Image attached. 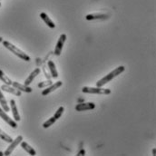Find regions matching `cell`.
I'll use <instances>...</instances> for the list:
<instances>
[{
  "mask_svg": "<svg viewBox=\"0 0 156 156\" xmlns=\"http://www.w3.org/2000/svg\"><path fill=\"white\" fill-rule=\"evenodd\" d=\"M124 70H125V67H124L123 66H118V67H116L115 70H113L112 72H110L108 75H106L105 77H103L102 79H100L99 81H97V82H96V86H98V87H103L105 84H106L107 83L111 82L114 78L117 77L119 75H121L122 72H124Z\"/></svg>",
  "mask_w": 156,
  "mask_h": 156,
  "instance_id": "1",
  "label": "cell"
},
{
  "mask_svg": "<svg viewBox=\"0 0 156 156\" xmlns=\"http://www.w3.org/2000/svg\"><path fill=\"white\" fill-rule=\"evenodd\" d=\"M3 45H4L6 49H8L11 53H13L15 55H16L17 57L21 58L22 60H25V61H27V62H29V61L31 60L29 55H27L25 52H23V51L20 50L19 48H17L15 44H11L10 42H8V41H3Z\"/></svg>",
  "mask_w": 156,
  "mask_h": 156,
  "instance_id": "2",
  "label": "cell"
},
{
  "mask_svg": "<svg viewBox=\"0 0 156 156\" xmlns=\"http://www.w3.org/2000/svg\"><path fill=\"white\" fill-rule=\"evenodd\" d=\"M82 92L84 94H110L111 90L103 88V87H89V86H83L82 88Z\"/></svg>",
  "mask_w": 156,
  "mask_h": 156,
  "instance_id": "3",
  "label": "cell"
},
{
  "mask_svg": "<svg viewBox=\"0 0 156 156\" xmlns=\"http://www.w3.org/2000/svg\"><path fill=\"white\" fill-rule=\"evenodd\" d=\"M23 141V136L22 135H18L15 140H13L11 143H10V145L7 147V149L5 151V153H4V155H10L12 153H13V151L16 149V147L18 145V144H20V143Z\"/></svg>",
  "mask_w": 156,
  "mask_h": 156,
  "instance_id": "4",
  "label": "cell"
},
{
  "mask_svg": "<svg viewBox=\"0 0 156 156\" xmlns=\"http://www.w3.org/2000/svg\"><path fill=\"white\" fill-rule=\"evenodd\" d=\"M66 41V34H62L60 36V37L58 39L57 43H56V45H55V52L54 54L57 56L61 55V53H62V50H63V46L65 44Z\"/></svg>",
  "mask_w": 156,
  "mask_h": 156,
  "instance_id": "5",
  "label": "cell"
},
{
  "mask_svg": "<svg viewBox=\"0 0 156 156\" xmlns=\"http://www.w3.org/2000/svg\"><path fill=\"white\" fill-rule=\"evenodd\" d=\"M0 117H1L8 125H10L12 128H17V123H16V122L8 116V115L5 114V112L1 107H0Z\"/></svg>",
  "mask_w": 156,
  "mask_h": 156,
  "instance_id": "6",
  "label": "cell"
},
{
  "mask_svg": "<svg viewBox=\"0 0 156 156\" xmlns=\"http://www.w3.org/2000/svg\"><path fill=\"white\" fill-rule=\"evenodd\" d=\"M95 108V105L92 102L90 103H83V104H78L76 105V111L82 112V111H87V110H93Z\"/></svg>",
  "mask_w": 156,
  "mask_h": 156,
  "instance_id": "7",
  "label": "cell"
},
{
  "mask_svg": "<svg viewBox=\"0 0 156 156\" xmlns=\"http://www.w3.org/2000/svg\"><path fill=\"white\" fill-rule=\"evenodd\" d=\"M63 85V82L58 81L55 83H52L51 85H49L48 87H46V89H44L42 92V95H47L49 94H51L52 92L55 91L56 89H58L59 87H61Z\"/></svg>",
  "mask_w": 156,
  "mask_h": 156,
  "instance_id": "8",
  "label": "cell"
},
{
  "mask_svg": "<svg viewBox=\"0 0 156 156\" xmlns=\"http://www.w3.org/2000/svg\"><path fill=\"white\" fill-rule=\"evenodd\" d=\"M85 18L87 20H95V19H100V20H105L109 18V15L107 14H101V13H94V14H88Z\"/></svg>",
  "mask_w": 156,
  "mask_h": 156,
  "instance_id": "9",
  "label": "cell"
},
{
  "mask_svg": "<svg viewBox=\"0 0 156 156\" xmlns=\"http://www.w3.org/2000/svg\"><path fill=\"white\" fill-rule=\"evenodd\" d=\"M3 91L5 92H7V93H10L16 96H21V91L17 90L16 88L11 86V85H7V84H3L1 87H0Z\"/></svg>",
  "mask_w": 156,
  "mask_h": 156,
  "instance_id": "10",
  "label": "cell"
},
{
  "mask_svg": "<svg viewBox=\"0 0 156 156\" xmlns=\"http://www.w3.org/2000/svg\"><path fill=\"white\" fill-rule=\"evenodd\" d=\"M12 85L13 87L16 88L17 90L21 91V92H25V93H32L33 89L28 85H25V84H22V83H19L17 82H12Z\"/></svg>",
  "mask_w": 156,
  "mask_h": 156,
  "instance_id": "11",
  "label": "cell"
},
{
  "mask_svg": "<svg viewBox=\"0 0 156 156\" xmlns=\"http://www.w3.org/2000/svg\"><path fill=\"white\" fill-rule=\"evenodd\" d=\"M10 107H11V111H12V114H13V117L15 119L16 122H19L21 120L20 115L18 114V111H17V107H16V101L14 99H11L10 100Z\"/></svg>",
  "mask_w": 156,
  "mask_h": 156,
  "instance_id": "12",
  "label": "cell"
},
{
  "mask_svg": "<svg viewBox=\"0 0 156 156\" xmlns=\"http://www.w3.org/2000/svg\"><path fill=\"white\" fill-rule=\"evenodd\" d=\"M40 72H41V70H40L39 68H36V69H35V70L30 74V75H29V76L26 79V81H25V83H24V84H25V85H27V86H28V85H30V84L32 83V82L34 81V79L37 77L39 74H40Z\"/></svg>",
  "mask_w": 156,
  "mask_h": 156,
  "instance_id": "13",
  "label": "cell"
},
{
  "mask_svg": "<svg viewBox=\"0 0 156 156\" xmlns=\"http://www.w3.org/2000/svg\"><path fill=\"white\" fill-rule=\"evenodd\" d=\"M20 144H21V147L28 154H30V155L32 156H35L37 154V152H36V150L32 147V146H30L27 143H26V142H24V141H22L21 143H20Z\"/></svg>",
  "mask_w": 156,
  "mask_h": 156,
  "instance_id": "14",
  "label": "cell"
},
{
  "mask_svg": "<svg viewBox=\"0 0 156 156\" xmlns=\"http://www.w3.org/2000/svg\"><path fill=\"white\" fill-rule=\"evenodd\" d=\"M47 66H48V68H49V70H50L51 77L52 78L58 77V72H57V70H56V67H55V63H54L52 60H49V61H48V63H47Z\"/></svg>",
  "mask_w": 156,
  "mask_h": 156,
  "instance_id": "15",
  "label": "cell"
},
{
  "mask_svg": "<svg viewBox=\"0 0 156 156\" xmlns=\"http://www.w3.org/2000/svg\"><path fill=\"white\" fill-rule=\"evenodd\" d=\"M40 17L42 18V20H43L50 28H55V24L50 19V17L46 15V13H44V12L41 13V14H40Z\"/></svg>",
  "mask_w": 156,
  "mask_h": 156,
  "instance_id": "16",
  "label": "cell"
},
{
  "mask_svg": "<svg viewBox=\"0 0 156 156\" xmlns=\"http://www.w3.org/2000/svg\"><path fill=\"white\" fill-rule=\"evenodd\" d=\"M0 105L2 106V109L5 111V112H9L10 111V108L7 105V102H6V99L5 98L2 91H1V88H0Z\"/></svg>",
  "mask_w": 156,
  "mask_h": 156,
  "instance_id": "17",
  "label": "cell"
},
{
  "mask_svg": "<svg viewBox=\"0 0 156 156\" xmlns=\"http://www.w3.org/2000/svg\"><path fill=\"white\" fill-rule=\"evenodd\" d=\"M0 80H1L5 84L12 85V81H11V79L8 77L2 70H0Z\"/></svg>",
  "mask_w": 156,
  "mask_h": 156,
  "instance_id": "18",
  "label": "cell"
},
{
  "mask_svg": "<svg viewBox=\"0 0 156 156\" xmlns=\"http://www.w3.org/2000/svg\"><path fill=\"white\" fill-rule=\"evenodd\" d=\"M56 122V119L55 118V116H52L50 117L48 120H46L44 123H43V127L44 128V129H46V128H49L50 126H52V125H54V123Z\"/></svg>",
  "mask_w": 156,
  "mask_h": 156,
  "instance_id": "19",
  "label": "cell"
},
{
  "mask_svg": "<svg viewBox=\"0 0 156 156\" xmlns=\"http://www.w3.org/2000/svg\"><path fill=\"white\" fill-rule=\"evenodd\" d=\"M0 138H1L3 141H5V142H6V143H9V144L13 141L12 137H11L10 135L6 134V133H5L3 130H1V129H0Z\"/></svg>",
  "mask_w": 156,
  "mask_h": 156,
  "instance_id": "20",
  "label": "cell"
},
{
  "mask_svg": "<svg viewBox=\"0 0 156 156\" xmlns=\"http://www.w3.org/2000/svg\"><path fill=\"white\" fill-rule=\"evenodd\" d=\"M52 83H53V82L51 80H47V81H44V82L39 83L38 84H37V86H38L39 88H46L49 85H51Z\"/></svg>",
  "mask_w": 156,
  "mask_h": 156,
  "instance_id": "21",
  "label": "cell"
},
{
  "mask_svg": "<svg viewBox=\"0 0 156 156\" xmlns=\"http://www.w3.org/2000/svg\"><path fill=\"white\" fill-rule=\"evenodd\" d=\"M64 111H65V108L63 107V106H60L58 109H57V111L55 112V118L56 119V120H58L59 118H61L62 116V115L64 114Z\"/></svg>",
  "mask_w": 156,
  "mask_h": 156,
  "instance_id": "22",
  "label": "cell"
},
{
  "mask_svg": "<svg viewBox=\"0 0 156 156\" xmlns=\"http://www.w3.org/2000/svg\"><path fill=\"white\" fill-rule=\"evenodd\" d=\"M84 154H85V151L84 150H81L79 153H78V156H80V155H84Z\"/></svg>",
  "mask_w": 156,
  "mask_h": 156,
  "instance_id": "23",
  "label": "cell"
},
{
  "mask_svg": "<svg viewBox=\"0 0 156 156\" xmlns=\"http://www.w3.org/2000/svg\"><path fill=\"white\" fill-rule=\"evenodd\" d=\"M153 155H156V149L154 148V149H153Z\"/></svg>",
  "mask_w": 156,
  "mask_h": 156,
  "instance_id": "24",
  "label": "cell"
},
{
  "mask_svg": "<svg viewBox=\"0 0 156 156\" xmlns=\"http://www.w3.org/2000/svg\"><path fill=\"white\" fill-rule=\"evenodd\" d=\"M1 42H3V37H0V43H1Z\"/></svg>",
  "mask_w": 156,
  "mask_h": 156,
  "instance_id": "25",
  "label": "cell"
},
{
  "mask_svg": "<svg viewBox=\"0 0 156 156\" xmlns=\"http://www.w3.org/2000/svg\"><path fill=\"white\" fill-rule=\"evenodd\" d=\"M4 155V153H2V152H0V156Z\"/></svg>",
  "mask_w": 156,
  "mask_h": 156,
  "instance_id": "26",
  "label": "cell"
},
{
  "mask_svg": "<svg viewBox=\"0 0 156 156\" xmlns=\"http://www.w3.org/2000/svg\"><path fill=\"white\" fill-rule=\"evenodd\" d=\"M0 6H1V3H0Z\"/></svg>",
  "mask_w": 156,
  "mask_h": 156,
  "instance_id": "27",
  "label": "cell"
},
{
  "mask_svg": "<svg viewBox=\"0 0 156 156\" xmlns=\"http://www.w3.org/2000/svg\"><path fill=\"white\" fill-rule=\"evenodd\" d=\"M0 1H1V0H0Z\"/></svg>",
  "mask_w": 156,
  "mask_h": 156,
  "instance_id": "28",
  "label": "cell"
}]
</instances>
